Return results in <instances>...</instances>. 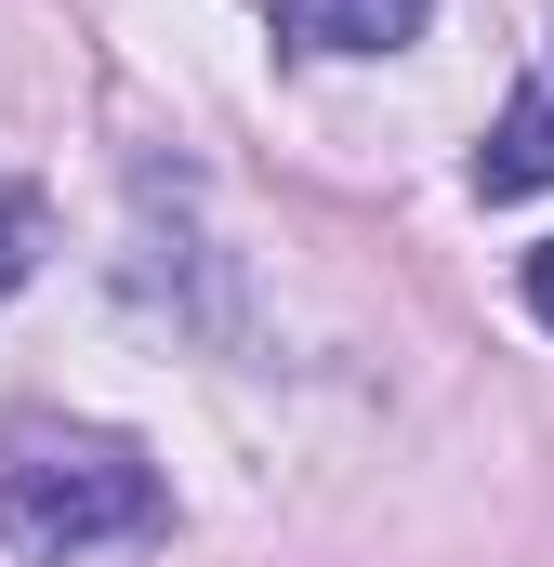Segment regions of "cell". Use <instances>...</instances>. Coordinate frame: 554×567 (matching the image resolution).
<instances>
[{"label":"cell","mask_w":554,"mask_h":567,"mask_svg":"<svg viewBox=\"0 0 554 567\" xmlns=\"http://www.w3.org/2000/svg\"><path fill=\"white\" fill-rule=\"evenodd\" d=\"M529 317H542V330H554V238H542V251H529Z\"/></svg>","instance_id":"5b68a950"},{"label":"cell","mask_w":554,"mask_h":567,"mask_svg":"<svg viewBox=\"0 0 554 567\" xmlns=\"http://www.w3.org/2000/svg\"><path fill=\"white\" fill-rule=\"evenodd\" d=\"M172 528V488L133 435L66 423V410H13L0 423V542L40 567L106 555V542H158Z\"/></svg>","instance_id":"6da1fadb"},{"label":"cell","mask_w":554,"mask_h":567,"mask_svg":"<svg viewBox=\"0 0 554 567\" xmlns=\"http://www.w3.org/2000/svg\"><path fill=\"white\" fill-rule=\"evenodd\" d=\"M40 238H53V225H40V185H13V172H0V303L27 290V265H40Z\"/></svg>","instance_id":"277c9868"},{"label":"cell","mask_w":554,"mask_h":567,"mask_svg":"<svg viewBox=\"0 0 554 567\" xmlns=\"http://www.w3.org/2000/svg\"><path fill=\"white\" fill-rule=\"evenodd\" d=\"M422 13L435 0H277V40H304V53H397V40H422Z\"/></svg>","instance_id":"7a4b0ae2"},{"label":"cell","mask_w":554,"mask_h":567,"mask_svg":"<svg viewBox=\"0 0 554 567\" xmlns=\"http://www.w3.org/2000/svg\"><path fill=\"white\" fill-rule=\"evenodd\" d=\"M529 185H554V93L542 80L502 106V133L475 145V198H529Z\"/></svg>","instance_id":"3957f363"}]
</instances>
